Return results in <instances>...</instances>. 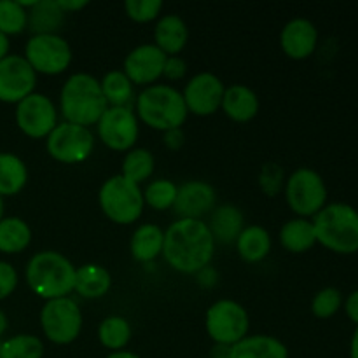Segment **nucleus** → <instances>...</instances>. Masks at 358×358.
<instances>
[{
  "instance_id": "25",
  "label": "nucleus",
  "mask_w": 358,
  "mask_h": 358,
  "mask_svg": "<svg viewBox=\"0 0 358 358\" xmlns=\"http://www.w3.org/2000/svg\"><path fill=\"white\" fill-rule=\"evenodd\" d=\"M236 252L248 264H257L264 261L271 252V236L262 226H245L236 240Z\"/></svg>"
},
{
  "instance_id": "15",
  "label": "nucleus",
  "mask_w": 358,
  "mask_h": 358,
  "mask_svg": "<svg viewBox=\"0 0 358 358\" xmlns=\"http://www.w3.org/2000/svg\"><path fill=\"white\" fill-rule=\"evenodd\" d=\"M35 84L37 73L24 56L9 55L0 62V101L17 105L34 93Z\"/></svg>"
},
{
  "instance_id": "27",
  "label": "nucleus",
  "mask_w": 358,
  "mask_h": 358,
  "mask_svg": "<svg viewBox=\"0 0 358 358\" xmlns=\"http://www.w3.org/2000/svg\"><path fill=\"white\" fill-rule=\"evenodd\" d=\"M65 13L59 9L56 0H37L28 10V27L34 35L56 34L62 28Z\"/></svg>"
},
{
  "instance_id": "21",
  "label": "nucleus",
  "mask_w": 358,
  "mask_h": 358,
  "mask_svg": "<svg viewBox=\"0 0 358 358\" xmlns=\"http://www.w3.org/2000/svg\"><path fill=\"white\" fill-rule=\"evenodd\" d=\"M224 114L234 122H248L259 114V98L254 91L243 84H233L226 87L222 98Z\"/></svg>"
},
{
  "instance_id": "3",
  "label": "nucleus",
  "mask_w": 358,
  "mask_h": 358,
  "mask_svg": "<svg viewBox=\"0 0 358 358\" xmlns=\"http://www.w3.org/2000/svg\"><path fill=\"white\" fill-rule=\"evenodd\" d=\"M76 271L77 268L65 255L55 250H44L28 261L24 278L35 296L51 301L69 297V294L73 292Z\"/></svg>"
},
{
  "instance_id": "46",
  "label": "nucleus",
  "mask_w": 358,
  "mask_h": 358,
  "mask_svg": "<svg viewBox=\"0 0 358 358\" xmlns=\"http://www.w3.org/2000/svg\"><path fill=\"white\" fill-rule=\"evenodd\" d=\"M350 358H358V327L353 332L352 343H350Z\"/></svg>"
},
{
  "instance_id": "7",
  "label": "nucleus",
  "mask_w": 358,
  "mask_h": 358,
  "mask_svg": "<svg viewBox=\"0 0 358 358\" xmlns=\"http://www.w3.org/2000/svg\"><path fill=\"white\" fill-rule=\"evenodd\" d=\"M205 327L206 334L217 346L231 348L248 336L250 317L236 301L220 299L206 311Z\"/></svg>"
},
{
  "instance_id": "14",
  "label": "nucleus",
  "mask_w": 358,
  "mask_h": 358,
  "mask_svg": "<svg viewBox=\"0 0 358 358\" xmlns=\"http://www.w3.org/2000/svg\"><path fill=\"white\" fill-rule=\"evenodd\" d=\"M224 91H226V86L220 77L212 72H201L189 79L182 91V96H184L187 112L199 117H206V115L215 114L222 107Z\"/></svg>"
},
{
  "instance_id": "10",
  "label": "nucleus",
  "mask_w": 358,
  "mask_h": 358,
  "mask_svg": "<svg viewBox=\"0 0 358 358\" xmlns=\"http://www.w3.org/2000/svg\"><path fill=\"white\" fill-rule=\"evenodd\" d=\"M24 59L35 73L59 76L72 63V49L58 34L31 35L24 45Z\"/></svg>"
},
{
  "instance_id": "35",
  "label": "nucleus",
  "mask_w": 358,
  "mask_h": 358,
  "mask_svg": "<svg viewBox=\"0 0 358 358\" xmlns=\"http://www.w3.org/2000/svg\"><path fill=\"white\" fill-rule=\"evenodd\" d=\"M28 27V13L16 0H0V34L17 35Z\"/></svg>"
},
{
  "instance_id": "29",
  "label": "nucleus",
  "mask_w": 358,
  "mask_h": 358,
  "mask_svg": "<svg viewBox=\"0 0 358 358\" xmlns=\"http://www.w3.org/2000/svg\"><path fill=\"white\" fill-rule=\"evenodd\" d=\"M31 241V229L20 217H6L0 220V252L21 254Z\"/></svg>"
},
{
  "instance_id": "11",
  "label": "nucleus",
  "mask_w": 358,
  "mask_h": 358,
  "mask_svg": "<svg viewBox=\"0 0 358 358\" xmlns=\"http://www.w3.org/2000/svg\"><path fill=\"white\" fill-rule=\"evenodd\" d=\"M94 149V135L90 128L62 122L45 138V150L52 159L65 164L86 161Z\"/></svg>"
},
{
  "instance_id": "45",
  "label": "nucleus",
  "mask_w": 358,
  "mask_h": 358,
  "mask_svg": "<svg viewBox=\"0 0 358 358\" xmlns=\"http://www.w3.org/2000/svg\"><path fill=\"white\" fill-rule=\"evenodd\" d=\"M9 48H10L9 37L3 34H0V62H2L6 56H9Z\"/></svg>"
},
{
  "instance_id": "20",
  "label": "nucleus",
  "mask_w": 358,
  "mask_h": 358,
  "mask_svg": "<svg viewBox=\"0 0 358 358\" xmlns=\"http://www.w3.org/2000/svg\"><path fill=\"white\" fill-rule=\"evenodd\" d=\"M189 41V28L178 14H164L154 28V45L166 56H178Z\"/></svg>"
},
{
  "instance_id": "47",
  "label": "nucleus",
  "mask_w": 358,
  "mask_h": 358,
  "mask_svg": "<svg viewBox=\"0 0 358 358\" xmlns=\"http://www.w3.org/2000/svg\"><path fill=\"white\" fill-rule=\"evenodd\" d=\"M107 358H140V357L136 355V353L126 352V350H122V352H112Z\"/></svg>"
},
{
  "instance_id": "26",
  "label": "nucleus",
  "mask_w": 358,
  "mask_h": 358,
  "mask_svg": "<svg viewBox=\"0 0 358 358\" xmlns=\"http://www.w3.org/2000/svg\"><path fill=\"white\" fill-rule=\"evenodd\" d=\"M280 243L290 254H304L317 245L313 222L308 219L287 220L280 229Z\"/></svg>"
},
{
  "instance_id": "5",
  "label": "nucleus",
  "mask_w": 358,
  "mask_h": 358,
  "mask_svg": "<svg viewBox=\"0 0 358 358\" xmlns=\"http://www.w3.org/2000/svg\"><path fill=\"white\" fill-rule=\"evenodd\" d=\"M135 107L138 121L163 133L168 129L182 128L189 115L184 96L170 84L147 86L136 96Z\"/></svg>"
},
{
  "instance_id": "41",
  "label": "nucleus",
  "mask_w": 358,
  "mask_h": 358,
  "mask_svg": "<svg viewBox=\"0 0 358 358\" xmlns=\"http://www.w3.org/2000/svg\"><path fill=\"white\" fill-rule=\"evenodd\" d=\"M184 142H185V135H184V131H182V128L168 129V131L163 133V143L170 150L182 149Z\"/></svg>"
},
{
  "instance_id": "49",
  "label": "nucleus",
  "mask_w": 358,
  "mask_h": 358,
  "mask_svg": "<svg viewBox=\"0 0 358 358\" xmlns=\"http://www.w3.org/2000/svg\"><path fill=\"white\" fill-rule=\"evenodd\" d=\"M3 219V199L2 196H0V220Z\"/></svg>"
},
{
  "instance_id": "42",
  "label": "nucleus",
  "mask_w": 358,
  "mask_h": 358,
  "mask_svg": "<svg viewBox=\"0 0 358 358\" xmlns=\"http://www.w3.org/2000/svg\"><path fill=\"white\" fill-rule=\"evenodd\" d=\"M343 306H345L346 317H348L350 320H352L353 324L358 327V289L353 290V292L346 297V301L343 303Z\"/></svg>"
},
{
  "instance_id": "8",
  "label": "nucleus",
  "mask_w": 358,
  "mask_h": 358,
  "mask_svg": "<svg viewBox=\"0 0 358 358\" xmlns=\"http://www.w3.org/2000/svg\"><path fill=\"white\" fill-rule=\"evenodd\" d=\"M285 199L294 213L301 219L315 217L327 205V185L318 171L297 168L285 180Z\"/></svg>"
},
{
  "instance_id": "43",
  "label": "nucleus",
  "mask_w": 358,
  "mask_h": 358,
  "mask_svg": "<svg viewBox=\"0 0 358 358\" xmlns=\"http://www.w3.org/2000/svg\"><path fill=\"white\" fill-rule=\"evenodd\" d=\"M196 276H198V283L201 287H206V289H210V287H213L217 283V271L212 268V266H206V268H203L201 271L196 273Z\"/></svg>"
},
{
  "instance_id": "2",
  "label": "nucleus",
  "mask_w": 358,
  "mask_h": 358,
  "mask_svg": "<svg viewBox=\"0 0 358 358\" xmlns=\"http://www.w3.org/2000/svg\"><path fill=\"white\" fill-rule=\"evenodd\" d=\"M108 108L101 93L100 80L91 73H73L59 91V112L66 122L90 128L94 126Z\"/></svg>"
},
{
  "instance_id": "9",
  "label": "nucleus",
  "mask_w": 358,
  "mask_h": 358,
  "mask_svg": "<svg viewBox=\"0 0 358 358\" xmlns=\"http://www.w3.org/2000/svg\"><path fill=\"white\" fill-rule=\"evenodd\" d=\"M41 327L55 345H70L83 331V311L72 297L45 301L41 310Z\"/></svg>"
},
{
  "instance_id": "40",
  "label": "nucleus",
  "mask_w": 358,
  "mask_h": 358,
  "mask_svg": "<svg viewBox=\"0 0 358 358\" xmlns=\"http://www.w3.org/2000/svg\"><path fill=\"white\" fill-rule=\"evenodd\" d=\"M185 73H187V63L180 56H168L164 62L163 77H166L168 80H180L184 79Z\"/></svg>"
},
{
  "instance_id": "30",
  "label": "nucleus",
  "mask_w": 358,
  "mask_h": 358,
  "mask_svg": "<svg viewBox=\"0 0 358 358\" xmlns=\"http://www.w3.org/2000/svg\"><path fill=\"white\" fill-rule=\"evenodd\" d=\"M98 339L101 346L110 352H122L131 339V325L124 317L112 315L101 320L98 327Z\"/></svg>"
},
{
  "instance_id": "23",
  "label": "nucleus",
  "mask_w": 358,
  "mask_h": 358,
  "mask_svg": "<svg viewBox=\"0 0 358 358\" xmlns=\"http://www.w3.org/2000/svg\"><path fill=\"white\" fill-rule=\"evenodd\" d=\"M112 276L107 268L100 264H84L76 271V287L73 292L84 299H100L110 290Z\"/></svg>"
},
{
  "instance_id": "6",
  "label": "nucleus",
  "mask_w": 358,
  "mask_h": 358,
  "mask_svg": "<svg viewBox=\"0 0 358 358\" xmlns=\"http://www.w3.org/2000/svg\"><path fill=\"white\" fill-rule=\"evenodd\" d=\"M98 203L103 215L114 224L136 222L143 212V191L121 173L107 178L98 192Z\"/></svg>"
},
{
  "instance_id": "48",
  "label": "nucleus",
  "mask_w": 358,
  "mask_h": 358,
  "mask_svg": "<svg viewBox=\"0 0 358 358\" xmlns=\"http://www.w3.org/2000/svg\"><path fill=\"white\" fill-rule=\"evenodd\" d=\"M7 331V317L2 310H0V336Z\"/></svg>"
},
{
  "instance_id": "13",
  "label": "nucleus",
  "mask_w": 358,
  "mask_h": 358,
  "mask_svg": "<svg viewBox=\"0 0 358 358\" xmlns=\"http://www.w3.org/2000/svg\"><path fill=\"white\" fill-rule=\"evenodd\" d=\"M16 124L30 138H48L49 133L58 126V110L49 96L31 93L16 107Z\"/></svg>"
},
{
  "instance_id": "19",
  "label": "nucleus",
  "mask_w": 358,
  "mask_h": 358,
  "mask_svg": "<svg viewBox=\"0 0 358 358\" xmlns=\"http://www.w3.org/2000/svg\"><path fill=\"white\" fill-rule=\"evenodd\" d=\"M215 245H233L245 229V217L234 205H220L210 213L206 222Z\"/></svg>"
},
{
  "instance_id": "12",
  "label": "nucleus",
  "mask_w": 358,
  "mask_h": 358,
  "mask_svg": "<svg viewBox=\"0 0 358 358\" xmlns=\"http://www.w3.org/2000/svg\"><path fill=\"white\" fill-rule=\"evenodd\" d=\"M98 138L105 147L117 152L135 149L140 135L138 117L129 107H108L96 122Z\"/></svg>"
},
{
  "instance_id": "22",
  "label": "nucleus",
  "mask_w": 358,
  "mask_h": 358,
  "mask_svg": "<svg viewBox=\"0 0 358 358\" xmlns=\"http://www.w3.org/2000/svg\"><path fill=\"white\" fill-rule=\"evenodd\" d=\"M227 358H289V350L273 336H247L227 350Z\"/></svg>"
},
{
  "instance_id": "17",
  "label": "nucleus",
  "mask_w": 358,
  "mask_h": 358,
  "mask_svg": "<svg viewBox=\"0 0 358 358\" xmlns=\"http://www.w3.org/2000/svg\"><path fill=\"white\" fill-rule=\"evenodd\" d=\"M217 205V192L212 184L205 180H189L178 185L173 210L178 219L203 220L213 212Z\"/></svg>"
},
{
  "instance_id": "31",
  "label": "nucleus",
  "mask_w": 358,
  "mask_h": 358,
  "mask_svg": "<svg viewBox=\"0 0 358 358\" xmlns=\"http://www.w3.org/2000/svg\"><path fill=\"white\" fill-rule=\"evenodd\" d=\"M100 86L108 107H129V101L133 100V83L122 70L105 73Z\"/></svg>"
},
{
  "instance_id": "44",
  "label": "nucleus",
  "mask_w": 358,
  "mask_h": 358,
  "mask_svg": "<svg viewBox=\"0 0 358 358\" xmlns=\"http://www.w3.org/2000/svg\"><path fill=\"white\" fill-rule=\"evenodd\" d=\"M56 2H58L59 9H62L65 14L77 13V10H83L84 7L90 6L87 0H56Z\"/></svg>"
},
{
  "instance_id": "24",
  "label": "nucleus",
  "mask_w": 358,
  "mask_h": 358,
  "mask_svg": "<svg viewBox=\"0 0 358 358\" xmlns=\"http://www.w3.org/2000/svg\"><path fill=\"white\" fill-rule=\"evenodd\" d=\"M164 231L157 224H142L135 229L129 250L135 261L152 262L163 254Z\"/></svg>"
},
{
  "instance_id": "37",
  "label": "nucleus",
  "mask_w": 358,
  "mask_h": 358,
  "mask_svg": "<svg viewBox=\"0 0 358 358\" xmlns=\"http://www.w3.org/2000/svg\"><path fill=\"white\" fill-rule=\"evenodd\" d=\"M124 10L129 20L135 23H150L159 17L163 2L161 0H126Z\"/></svg>"
},
{
  "instance_id": "33",
  "label": "nucleus",
  "mask_w": 358,
  "mask_h": 358,
  "mask_svg": "<svg viewBox=\"0 0 358 358\" xmlns=\"http://www.w3.org/2000/svg\"><path fill=\"white\" fill-rule=\"evenodd\" d=\"M177 192L178 185L173 180L157 178V180L150 182L143 191V203L156 212H164V210L173 208Z\"/></svg>"
},
{
  "instance_id": "16",
  "label": "nucleus",
  "mask_w": 358,
  "mask_h": 358,
  "mask_svg": "<svg viewBox=\"0 0 358 358\" xmlns=\"http://www.w3.org/2000/svg\"><path fill=\"white\" fill-rule=\"evenodd\" d=\"M168 56L154 44L136 45L126 56L122 72L128 76L133 86H152L157 79L163 77L164 62Z\"/></svg>"
},
{
  "instance_id": "34",
  "label": "nucleus",
  "mask_w": 358,
  "mask_h": 358,
  "mask_svg": "<svg viewBox=\"0 0 358 358\" xmlns=\"http://www.w3.org/2000/svg\"><path fill=\"white\" fill-rule=\"evenodd\" d=\"M44 343L31 334H20L0 345V358H42Z\"/></svg>"
},
{
  "instance_id": "1",
  "label": "nucleus",
  "mask_w": 358,
  "mask_h": 358,
  "mask_svg": "<svg viewBox=\"0 0 358 358\" xmlns=\"http://www.w3.org/2000/svg\"><path fill=\"white\" fill-rule=\"evenodd\" d=\"M215 241L205 220L178 219L164 231L163 254L171 269L182 275H196L210 266Z\"/></svg>"
},
{
  "instance_id": "32",
  "label": "nucleus",
  "mask_w": 358,
  "mask_h": 358,
  "mask_svg": "<svg viewBox=\"0 0 358 358\" xmlns=\"http://www.w3.org/2000/svg\"><path fill=\"white\" fill-rule=\"evenodd\" d=\"M154 166H156V161H154L152 152L142 147H135L126 152L121 175L133 184L140 185L142 182L149 180L150 175L154 173Z\"/></svg>"
},
{
  "instance_id": "38",
  "label": "nucleus",
  "mask_w": 358,
  "mask_h": 358,
  "mask_svg": "<svg viewBox=\"0 0 358 358\" xmlns=\"http://www.w3.org/2000/svg\"><path fill=\"white\" fill-rule=\"evenodd\" d=\"M283 185V170L278 164H268L262 168L261 187L268 196H275Z\"/></svg>"
},
{
  "instance_id": "39",
  "label": "nucleus",
  "mask_w": 358,
  "mask_h": 358,
  "mask_svg": "<svg viewBox=\"0 0 358 358\" xmlns=\"http://www.w3.org/2000/svg\"><path fill=\"white\" fill-rule=\"evenodd\" d=\"M17 287V273L9 262L0 261V301L7 299Z\"/></svg>"
},
{
  "instance_id": "4",
  "label": "nucleus",
  "mask_w": 358,
  "mask_h": 358,
  "mask_svg": "<svg viewBox=\"0 0 358 358\" xmlns=\"http://www.w3.org/2000/svg\"><path fill=\"white\" fill-rule=\"evenodd\" d=\"M317 243L339 255L358 252V210L348 203L325 205L313 217Z\"/></svg>"
},
{
  "instance_id": "28",
  "label": "nucleus",
  "mask_w": 358,
  "mask_h": 358,
  "mask_svg": "<svg viewBox=\"0 0 358 358\" xmlns=\"http://www.w3.org/2000/svg\"><path fill=\"white\" fill-rule=\"evenodd\" d=\"M28 168L13 152H0V196H14L27 185Z\"/></svg>"
},
{
  "instance_id": "18",
  "label": "nucleus",
  "mask_w": 358,
  "mask_h": 358,
  "mask_svg": "<svg viewBox=\"0 0 358 358\" xmlns=\"http://www.w3.org/2000/svg\"><path fill=\"white\" fill-rule=\"evenodd\" d=\"M280 45L290 59H306L318 45V30L306 17L290 20L280 34Z\"/></svg>"
},
{
  "instance_id": "36",
  "label": "nucleus",
  "mask_w": 358,
  "mask_h": 358,
  "mask_svg": "<svg viewBox=\"0 0 358 358\" xmlns=\"http://www.w3.org/2000/svg\"><path fill=\"white\" fill-rule=\"evenodd\" d=\"M343 303L345 301H343L341 290L336 289V287H325L315 294L313 301H311V313L317 318L327 320L341 310Z\"/></svg>"
}]
</instances>
